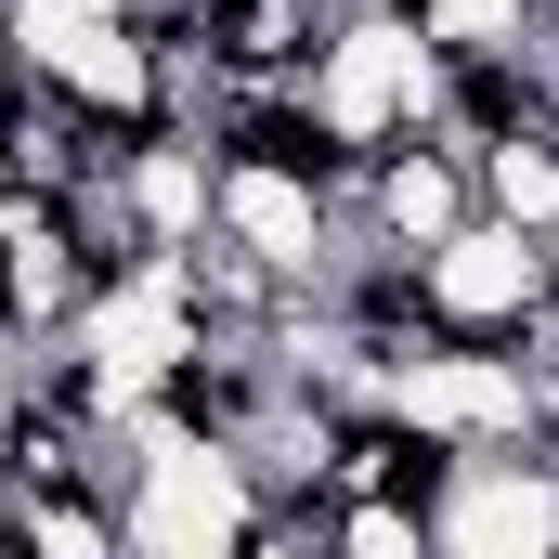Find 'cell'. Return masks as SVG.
I'll return each mask as SVG.
<instances>
[{"label":"cell","instance_id":"obj_1","mask_svg":"<svg viewBox=\"0 0 559 559\" xmlns=\"http://www.w3.org/2000/svg\"><path fill=\"white\" fill-rule=\"evenodd\" d=\"M442 79H455V66L404 26V0H352L286 105H299V131L325 143L338 169H365V156H391V143H417L429 118H442Z\"/></svg>","mask_w":559,"mask_h":559},{"label":"cell","instance_id":"obj_2","mask_svg":"<svg viewBox=\"0 0 559 559\" xmlns=\"http://www.w3.org/2000/svg\"><path fill=\"white\" fill-rule=\"evenodd\" d=\"M547 299H559V261L534 248V235L455 222V235L417 261V338L429 352H521Z\"/></svg>","mask_w":559,"mask_h":559},{"label":"cell","instance_id":"obj_3","mask_svg":"<svg viewBox=\"0 0 559 559\" xmlns=\"http://www.w3.org/2000/svg\"><path fill=\"white\" fill-rule=\"evenodd\" d=\"M378 417L429 442V455H495V442H534V365L521 352H391L378 365Z\"/></svg>","mask_w":559,"mask_h":559},{"label":"cell","instance_id":"obj_4","mask_svg":"<svg viewBox=\"0 0 559 559\" xmlns=\"http://www.w3.org/2000/svg\"><path fill=\"white\" fill-rule=\"evenodd\" d=\"M429 559H559V455L547 442L455 455L429 495Z\"/></svg>","mask_w":559,"mask_h":559},{"label":"cell","instance_id":"obj_5","mask_svg":"<svg viewBox=\"0 0 559 559\" xmlns=\"http://www.w3.org/2000/svg\"><path fill=\"white\" fill-rule=\"evenodd\" d=\"M455 222H481V195H468V156H442V143H391V156H365V182H352V248H378V261H429Z\"/></svg>","mask_w":559,"mask_h":559},{"label":"cell","instance_id":"obj_6","mask_svg":"<svg viewBox=\"0 0 559 559\" xmlns=\"http://www.w3.org/2000/svg\"><path fill=\"white\" fill-rule=\"evenodd\" d=\"M468 195H481V222H508V235L559 248V131H547V118H521L508 143H481Z\"/></svg>","mask_w":559,"mask_h":559},{"label":"cell","instance_id":"obj_7","mask_svg":"<svg viewBox=\"0 0 559 559\" xmlns=\"http://www.w3.org/2000/svg\"><path fill=\"white\" fill-rule=\"evenodd\" d=\"M404 26H417L442 66H534L547 39H534V0H404Z\"/></svg>","mask_w":559,"mask_h":559},{"label":"cell","instance_id":"obj_8","mask_svg":"<svg viewBox=\"0 0 559 559\" xmlns=\"http://www.w3.org/2000/svg\"><path fill=\"white\" fill-rule=\"evenodd\" d=\"M0 534H13V559H131L105 495H0Z\"/></svg>","mask_w":559,"mask_h":559},{"label":"cell","instance_id":"obj_9","mask_svg":"<svg viewBox=\"0 0 559 559\" xmlns=\"http://www.w3.org/2000/svg\"><path fill=\"white\" fill-rule=\"evenodd\" d=\"M325 559H429V508H391V495L325 508Z\"/></svg>","mask_w":559,"mask_h":559}]
</instances>
